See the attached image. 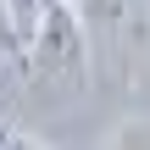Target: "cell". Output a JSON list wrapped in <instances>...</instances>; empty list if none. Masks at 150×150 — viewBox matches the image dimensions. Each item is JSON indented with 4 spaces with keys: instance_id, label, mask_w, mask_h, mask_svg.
Returning <instances> with one entry per match:
<instances>
[{
    "instance_id": "obj_1",
    "label": "cell",
    "mask_w": 150,
    "mask_h": 150,
    "mask_svg": "<svg viewBox=\"0 0 150 150\" xmlns=\"http://www.w3.org/2000/svg\"><path fill=\"white\" fill-rule=\"evenodd\" d=\"M22 67L39 83L83 78V11H78V0H45L39 28L22 45Z\"/></svg>"
},
{
    "instance_id": "obj_2",
    "label": "cell",
    "mask_w": 150,
    "mask_h": 150,
    "mask_svg": "<svg viewBox=\"0 0 150 150\" xmlns=\"http://www.w3.org/2000/svg\"><path fill=\"white\" fill-rule=\"evenodd\" d=\"M128 6H134V0H78L83 22H100V28H117V22L128 17Z\"/></svg>"
},
{
    "instance_id": "obj_3",
    "label": "cell",
    "mask_w": 150,
    "mask_h": 150,
    "mask_svg": "<svg viewBox=\"0 0 150 150\" xmlns=\"http://www.w3.org/2000/svg\"><path fill=\"white\" fill-rule=\"evenodd\" d=\"M6 11H11V28H17V45H28V33L39 28V11H45V0H6Z\"/></svg>"
},
{
    "instance_id": "obj_4",
    "label": "cell",
    "mask_w": 150,
    "mask_h": 150,
    "mask_svg": "<svg viewBox=\"0 0 150 150\" xmlns=\"http://www.w3.org/2000/svg\"><path fill=\"white\" fill-rule=\"evenodd\" d=\"M111 150H150V122H128V128H117Z\"/></svg>"
},
{
    "instance_id": "obj_5",
    "label": "cell",
    "mask_w": 150,
    "mask_h": 150,
    "mask_svg": "<svg viewBox=\"0 0 150 150\" xmlns=\"http://www.w3.org/2000/svg\"><path fill=\"white\" fill-rule=\"evenodd\" d=\"M0 56H22V45H17V28H11V11H6V0H0Z\"/></svg>"
},
{
    "instance_id": "obj_6",
    "label": "cell",
    "mask_w": 150,
    "mask_h": 150,
    "mask_svg": "<svg viewBox=\"0 0 150 150\" xmlns=\"http://www.w3.org/2000/svg\"><path fill=\"white\" fill-rule=\"evenodd\" d=\"M6 150H45V145H39V139H22V134H11V139H6Z\"/></svg>"
}]
</instances>
